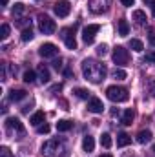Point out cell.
Here are the masks:
<instances>
[{"mask_svg": "<svg viewBox=\"0 0 155 157\" xmlns=\"http://www.w3.org/2000/svg\"><path fill=\"white\" fill-rule=\"evenodd\" d=\"M120 2H122V6H126V7H131L135 0H120Z\"/></svg>", "mask_w": 155, "mask_h": 157, "instance_id": "d590c367", "label": "cell"}, {"mask_svg": "<svg viewBox=\"0 0 155 157\" xmlns=\"http://www.w3.org/2000/svg\"><path fill=\"white\" fill-rule=\"evenodd\" d=\"M9 37V26L7 24H2V28H0V39L6 40Z\"/></svg>", "mask_w": 155, "mask_h": 157, "instance_id": "f1b7e54d", "label": "cell"}, {"mask_svg": "<svg viewBox=\"0 0 155 157\" xmlns=\"http://www.w3.org/2000/svg\"><path fill=\"white\" fill-rule=\"evenodd\" d=\"M62 40L68 49H77V40H75V28H66L62 31Z\"/></svg>", "mask_w": 155, "mask_h": 157, "instance_id": "ba28073f", "label": "cell"}, {"mask_svg": "<svg viewBox=\"0 0 155 157\" xmlns=\"http://www.w3.org/2000/svg\"><path fill=\"white\" fill-rule=\"evenodd\" d=\"M102 110H104V104H102L100 99L91 97L88 101V112H91V113H102Z\"/></svg>", "mask_w": 155, "mask_h": 157, "instance_id": "7c38bea8", "label": "cell"}, {"mask_svg": "<svg viewBox=\"0 0 155 157\" xmlns=\"http://www.w3.org/2000/svg\"><path fill=\"white\" fill-rule=\"evenodd\" d=\"M133 20L139 24V26H144L146 24V13L142 9H135L133 11Z\"/></svg>", "mask_w": 155, "mask_h": 157, "instance_id": "2e32d148", "label": "cell"}, {"mask_svg": "<svg viewBox=\"0 0 155 157\" xmlns=\"http://www.w3.org/2000/svg\"><path fill=\"white\" fill-rule=\"evenodd\" d=\"M130 143H131V137H130L128 133H124V132H122V133H119V135H117V146H119V148L128 146Z\"/></svg>", "mask_w": 155, "mask_h": 157, "instance_id": "e0dca14e", "label": "cell"}, {"mask_svg": "<svg viewBox=\"0 0 155 157\" xmlns=\"http://www.w3.org/2000/svg\"><path fill=\"white\" fill-rule=\"evenodd\" d=\"M39 28H40V31L44 33V35H51L53 31H55V22L47 17V15H40L39 17Z\"/></svg>", "mask_w": 155, "mask_h": 157, "instance_id": "8992f818", "label": "cell"}, {"mask_svg": "<svg viewBox=\"0 0 155 157\" xmlns=\"http://www.w3.org/2000/svg\"><path fill=\"white\" fill-rule=\"evenodd\" d=\"M44 119H46V115H44V112H37V113H33V115H31V119H29V122H31L33 126H40V124L44 122Z\"/></svg>", "mask_w": 155, "mask_h": 157, "instance_id": "ffe728a7", "label": "cell"}, {"mask_svg": "<svg viewBox=\"0 0 155 157\" xmlns=\"http://www.w3.org/2000/svg\"><path fill=\"white\" fill-rule=\"evenodd\" d=\"M130 33V26H128V20H119V35L120 37H126Z\"/></svg>", "mask_w": 155, "mask_h": 157, "instance_id": "44dd1931", "label": "cell"}, {"mask_svg": "<svg viewBox=\"0 0 155 157\" xmlns=\"http://www.w3.org/2000/svg\"><path fill=\"white\" fill-rule=\"evenodd\" d=\"M53 68H55V70H62V60H60V59L55 60V62H53Z\"/></svg>", "mask_w": 155, "mask_h": 157, "instance_id": "e575fe53", "label": "cell"}, {"mask_svg": "<svg viewBox=\"0 0 155 157\" xmlns=\"http://www.w3.org/2000/svg\"><path fill=\"white\" fill-rule=\"evenodd\" d=\"M130 48L133 49V51H137V53H141L142 49H144V44L141 42V40H137V39H133V40H130Z\"/></svg>", "mask_w": 155, "mask_h": 157, "instance_id": "603a6c76", "label": "cell"}, {"mask_svg": "<svg viewBox=\"0 0 155 157\" xmlns=\"http://www.w3.org/2000/svg\"><path fill=\"white\" fill-rule=\"evenodd\" d=\"M53 9H55V15H57V17L64 18V17L70 15V11H71V4H70L68 0H59V2L55 4Z\"/></svg>", "mask_w": 155, "mask_h": 157, "instance_id": "8fae6325", "label": "cell"}, {"mask_svg": "<svg viewBox=\"0 0 155 157\" xmlns=\"http://www.w3.org/2000/svg\"><path fill=\"white\" fill-rule=\"evenodd\" d=\"M71 128H73V122H71V121L62 119V121L57 122V130H59V132H70Z\"/></svg>", "mask_w": 155, "mask_h": 157, "instance_id": "ac0fdd59", "label": "cell"}, {"mask_svg": "<svg viewBox=\"0 0 155 157\" xmlns=\"http://www.w3.org/2000/svg\"><path fill=\"white\" fill-rule=\"evenodd\" d=\"M100 144H102L104 148H110V146H112V135H110V133H102V137H100Z\"/></svg>", "mask_w": 155, "mask_h": 157, "instance_id": "d4e9b609", "label": "cell"}, {"mask_svg": "<svg viewBox=\"0 0 155 157\" xmlns=\"http://www.w3.org/2000/svg\"><path fill=\"white\" fill-rule=\"evenodd\" d=\"M142 2H144V4H148V6H150V4H152V2H153V0H142Z\"/></svg>", "mask_w": 155, "mask_h": 157, "instance_id": "f35d334b", "label": "cell"}, {"mask_svg": "<svg viewBox=\"0 0 155 157\" xmlns=\"http://www.w3.org/2000/svg\"><path fill=\"white\" fill-rule=\"evenodd\" d=\"M22 11H24V4H20V2H18V4H15V7H13V13H15V15H20Z\"/></svg>", "mask_w": 155, "mask_h": 157, "instance_id": "1f68e13d", "label": "cell"}, {"mask_svg": "<svg viewBox=\"0 0 155 157\" xmlns=\"http://www.w3.org/2000/svg\"><path fill=\"white\" fill-rule=\"evenodd\" d=\"M152 150H153V152H155V144H153V148H152Z\"/></svg>", "mask_w": 155, "mask_h": 157, "instance_id": "7bdbcfd3", "label": "cell"}, {"mask_svg": "<svg viewBox=\"0 0 155 157\" xmlns=\"http://www.w3.org/2000/svg\"><path fill=\"white\" fill-rule=\"evenodd\" d=\"M49 130H51V128H49V124H46V122H44V124H40V126H37V132H39L40 135H47V133H49Z\"/></svg>", "mask_w": 155, "mask_h": 157, "instance_id": "f546056e", "label": "cell"}, {"mask_svg": "<svg viewBox=\"0 0 155 157\" xmlns=\"http://www.w3.org/2000/svg\"><path fill=\"white\" fill-rule=\"evenodd\" d=\"M66 152V146L60 139H49L42 144V154L46 157H62Z\"/></svg>", "mask_w": 155, "mask_h": 157, "instance_id": "7a4b0ae2", "label": "cell"}, {"mask_svg": "<svg viewBox=\"0 0 155 157\" xmlns=\"http://www.w3.org/2000/svg\"><path fill=\"white\" fill-rule=\"evenodd\" d=\"M35 78H37V73H35L33 70H28V71L24 73V82H28V84L35 82Z\"/></svg>", "mask_w": 155, "mask_h": 157, "instance_id": "cb8c5ba5", "label": "cell"}, {"mask_svg": "<svg viewBox=\"0 0 155 157\" xmlns=\"http://www.w3.org/2000/svg\"><path fill=\"white\" fill-rule=\"evenodd\" d=\"M100 157H113V155H112V154H102Z\"/></svg>", "mask_w": 155, "mask_h": 157, "instance_id": "ab89813d", "label": "cell"}, {"mask_svg": "<svg viewBox=\"0 0 155 157\" xmlns=\"http://www.w3.org/2000/svg\"><path fill=\"white\" fill-rule=\"evenodd\" d=\"M150 7H152V13H153V17H155V0L150 4Z\"/></svg>", "mask_w": 155, "mask_h": 157, "instance_id": "74e56055", "label": "cell"}, {"mask_svg": "<svg viewBox=\"0 0 155 157\" xmlns=\"http://www.w3.org/2000/svg\"><path fill=\"white\" fill-rule=\"evenodd\" d=\"M26 90H11L9 91V99L13 101V102H17V101H22V99H26Z\"/></svg>", "mask_w": 155, "mask_h": 157, "instance_id": "9a60e30c", "label": "cell"}, {"mask_svg": "<svg viewBox=\"0 0 155 157\" xmlns=\"http://www.w3.org/2000/svg\"><path fill=\"white\" fill-rule=\"evenodd\" d=\"M112 75H113V78H117V80H124V78H126V71L120 70V68H115V70L112 71Z\"/></svg>", "mask_w": 155, "mask_h": 157, "instance_id": "484cf974", "label": "cell"}, {"mask_svg": "<svg viewBox=\"0 0 155 157\" xmlns=\"http://www.w3.org/2000/svg\"><path fill=\"white\" fill-rule=\"evenodd\" d=\"M37 73H39L40 82H47V80H49V70H47V68H46L44 64H40V66H39Z\"/></svg>", "mask_w": 155, "mask_h": 157, "instance_id": "d6986e66", "label": "cell"}, {"mask_svg": "<svg viewBox=\"0 0 155 157\" xmlns=\"http://www.w3.org/2000/svg\"><path fill=\"white\" fill-rule=\"evenodd\" d=\"M152 93H153V97H155V84L152 86Z\"/></svg>", "mask_w": 155, "mask_h": 157, "instance_id": "60d3db41", "label": "cell"}, {"mask_svg": "<svg viewBox=\"0 0 155 157\" xmlns=\"http://www.w3.org/2000/svg\"><path fill=\"white\" fill-rule=\"evenodd\" d=\"M152 132L150 130H141L139 133H137V143H141V144H146V143H150L152 141Z\"/></svg>", "mask_w": 155, "mask_h": 157, "instance_id": "4fadbf2b", "label": "cell"}, {"mask_svg": "<svg viewBox=\"0 0 155 157\" xmlns=\"http://www.w3.org/2000/svg\"><path fill=\"white\" fill-rule=\"evenodd\" d=\"M31 39H33V31H31V28L22 29V40H24V42H29Z\"/></svg>", "mask_w": 155, "mask_h": 157, "instance_id": "4316f807", "label": "cell"}, {"mask_svg": "<svg viewBox=\"0 0 155 157\" xmlns=\"http://www.w3.org/2000/svg\"><path fill=\"white\" fill-rule=\"evenodd\" d=\"M150 42H152V46H155V33L153 31L150 33Z\"/></svg>", "mask_w": 155, "mask_h": 157, "instance_id": "8d00e7d4", "label": "cell"}, {"mask_svg": "<svg viewBox=\"0 0 155 157\" xmlns=\"http://www.w3.org/2000/svg\"><path fill=\"white\" fill-rule=\"evenodd\" d=\"M7 4V0H2V6H6Z\"/></svg>", "mask_w": 155, "mask_h": 157, "instance_id": "b9f144b4", "label": "cell"}, {"mask_svg": "<svg viewBox=\"0 0 155 157\" xmlns=\"http://www.w3.org/2000/svg\"><path fill=\"white\" fill-rule=\"evenodd\" d=\"M106 73H108L106 66L102 62H99V60L86 59L82 62V75H84V78H88L93 84H100L104 80V77H106Z\"/></svg>", "mask_w": 155, "mask_h": 157, "instance_id": "6da1fadb", "label": "cell"}, {"mask_svg": "<svg viewBox=\"0 0 155 157\" xmlns=\"http://www.w3.org/2000/svg\"><path fill=\"white\" fill-rule=\"evenodd\" d=\"M75 95H77L78 99H88V97H89V91L84 90V88H77V90H75Z\"/></svg>", "mask_w": 155, "mask_h": 157, "instance_id": "83f0119b", "label": "cell"}, {"mask_svg": "<svg viewBox=\"0 0 155 157\" xmlns=\"http://www.w3.org/2000/svg\"><path fill=\"white\" fill-rule=\"evenodd\" d=\"M106 95H108V99L113 101V102H126V101L130 99L128 90L122 88V86H110V88L106 90Z\"/></svg>", "mask_w": 155, "mask_h": 157, "instance_id": "3957f363", "label": "cell"}, {"mask_svg": "<svg viewBox=\"0 0 155 157\" xmlns=\"http://www.w3.org/2000/svg\"><path fill=\"white\" fill-rule=\"evenodd\" d=\"M113 62H115L117 66H126L130 62V53H128L126 48L117 46L115 49H113Z\"/></svg>", "mask_w": 155, "mask_h": 157, "instance_id": "5b68a950", "label": "cell"}, {"mask_svg": "<svg viewBox=\"0 0 155 157\" xmlns=\"http://www.w3.org/2000/svg\"><path fill=\"white\" fill-rule=\"evenodd\" d=\"M112 2H113V0H89L88 7H89L91 13L100 15V13H106V11L112 7Z\"/></svg>", "mask_w": 155, "mask_h": 157, "instance_id": "277c9868", "label": "cell"}, {"mask_svg": "<svg viewBox=\"0 0 155 157\" xmlns=\"http://www.w3.org/2000/svg\"><path fill=\"white\" fill-rule=\"evenodd\" d=\"M82 150L88 152V154L95 150V139H93L91 135H86V137H84V141H82Z\"/></svg>", "mask_w": 155, "mask_h": 157, "instance_id": "5bb4252c", "label": "cell"}, {"mask_svg": "<svg viewBox=\"0 0 155 157\" xmlns=\"http://www.w3.org/2000/svg\"><path fill=\"white\" fill-rule=\"evenodd\" d=\"M6 128H7V132H11V133L24 135V126H22V122H20L17 117H9L7 119V121H6Z\"/></svg>", "mask_w": 155, "mask_h": 157, "instance_id": "30bf717a", "label": "cell"}, {"mask_svg": "<svg viewBox=\"0 0 155 157\" xmlns=\"http://www.w3.org/2000/svg\"><path fill=\"white\" fill-rule=\"evenodd\" d=\"M99 29H100L99 24H88V26L82 29V40H84L86 44H91L93 39H95V35L99 33Z\"/></svg>", "mask_w": 155, "mask_h": 157, "instance_id": "52a82bcc", "label": "cell"}, {"mask_svg": "<svg viewBox=\"0 0 155 157\" xmlns=\"http://www.w3.org/2000/svg\"><path fill=\"white\" fill-rule=\"evenodd\" d=\"M106 53H108V46H106V44H100V46L97 48V55H100V57H104Z\"/></svg>", "mask_w": 155, "mask_h": 157, "instance_id": "4dcf8cb0", "label": "cell"}, {"mask_svg": "<svg viewBox=\"0 0 155 157\" xmlns=\"http://www.w3.org/2000/svg\"><path fill=\"white\" fill-rule=\"evenodd\" d=\"M146 60H148V62H155V49L150 51V53H146Z\"/></svg>", "mask_w": 155, "mask_h": 157, "instance_id": "836d02e7", "label": "cell"}, {"mask_svg": "<svg viewBox=\"0 0 155 157\" xmlns=\"http://www.w3.org/2000/svg\"><path fill=\"white\" fill-rule=\"evenodd\" d=\"M0 157H13V155H11V152H9V148H6V146H2V148H0Z\"/></svg>", "mask_w": 155, "mask_h": 157, "instance_id": "d6a6232c", "label": "cell"}, {"mask_svg": "<svg viewBox=\"0 0 155 157\" xmlns=\"http://www.w3.org/2000/svg\"><path fill=\"white\" fill-rule=\"evenodd\" d=\"M57 53H59V48H57L55 44H51V42H46V44H42V46L39 48V55L44 57V59L57 57Z\"/></svg>", "mask_w": 155, "mask_h": 157, "instance_id": "9c48e42d", "label": "cell"}, {"mask_svg": "<svg viewBox=\"0 0 155 157\" xmlns=\"http://www.w3.org/2000/svg\"><path fill=\"white\" fill-rule=\"evenodd\" d=\"M133 117H135V112H133V110H126L124 115H122V124L130 126V124L133 122Z\"/></svg>", "mask_w": 155, "mask_h": 157, "instance_id": "7402d4cb", "label": "cell"}]
</instances>
